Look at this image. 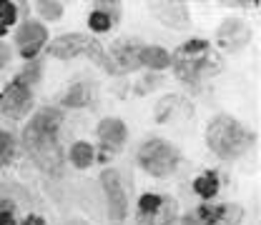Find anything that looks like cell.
Masks as SVG:
<instances>
[{
  "instance_id": "cell-5",
  "label": "cell",
  "mask_w": 261,
  "mask_h": 225,
  "mask_svg": "<svg viewBox=\"0 0 261 225\" xmlns=\"http://www.w3.org/2000/svg\"><path fill=\"white\" fill-rule=\"evenodd\" d=\"M178 215V203L168 195L146 193L138 200V225H173Z\"/></svg>"
},
{
  "instance_id": "cell-25",
  "label": "cell",
  "mask_w": 261,
  "mask_h": 225,
  "mask_svg": "<svg viewBox=\"0 0 261 225\" xmlns=\"http://www.w3.org/2000/svg\"><path fill=\"white\" fill-rule=\"evenodd\" d=\"M38 73H40V65H31V68H25L23 70V75L20 78H15L18 83H23V85H28L33 80H38Z\"/></svg>"
},
{
  "instance_id": "cell-14",
  "label": "cell",
  "mask_w": 261,
  "mask_h": 225,
  "mask_svg": "<svg viewBox=\"0 0 261 225\" xmlns=\"http://www.w3.org/2000/svg\"><path fill=\"white\" fill-rule=\"evenodd\" d=\"M156 10H166V13H156V15L171 28H184L189 23L186 5H181V3H163V5H156Z\"/></svg>"
},
{
  "instance_id": "cell-9",
  "label": "cell",
  "mask_w": 261,
  "mask_h": 225,
  "mask_svg": "<svg viewBox=\"0 0 261 225\" xmlns=\"http://www.w3.org/2000/svg\"><path fill=\"white\" fill-rule=\"evenodd\" d=\"M45 40H48V33L45 28L40 25V23H35V20H28V23H23L18 33H15V43H18V48H20V55L25 58V60H31L38 55V50L45 45Z\"/></svg>"
},
{
  "instance_id": "cell-12",
  "label": "cell",
  "mask_w": 261,
  "mask_h": 225,
  "mask_svg": "<svg viewBox=\"0 0 261 225\" xmlns=\"http://www.w3.org/2000/svg\"><path fill=\"white\" fill-rule=\"evenodd\" d=\"M219 38H221V43L226 48L239 50V48H244L251 40V28L246 23H241V20H226L221 25V30H219Z\"/></svg>"
},
{
  "instance_id": "cell-26",
  "label": "cell",
  "mask_w": 261,
  "mask_h": 225,
  "mask_svg": "<svg viewBox=\"0 0 261 225\" xmlns=\"http://www.w3.org/2000/svg\"><path fill=\"white\" fill-rule=\"evenodd\" d=\"M8 60H10V48L5 43H0V68H5Z\"/></svg>"
},
{
  "instance_id": "cell-10",
  "label": "cell",
  "mask_w": 261,
  "mask_h": 225,
  "mask_svg": "<svg viewBox=\"0 0 261 225\" xmlns=\"http://www.w3.org/2000/svg\"><path fill=\"white\" fill-rule=\"evenodd\" d=\"M141 50H143V43L136 40V38H121L111 45V53L108 58L116 60L118 70H136L141 65Z\"/></svg>"
},
{
  "instance_id": "cell-4",
  "label": "cell",
  "mask_w": 261,
  "mask_h": 225,
  "mask_svg": "<svg viewBox=\"0 0 261 225\" xmlns=\"http://www.w3.org/2000/svg\"><path fill=\"white\" fill-rule=\"evenodd\" d=\"M178 160H181L178 148L171 145V143H166V140H161V138H153V140L143 143L141 150H138V165L148 175H153V178L171 175L176 170Z\"/></svg>"
},
{
  "instance_id": "cell-21",
  "label": "cell",
  "mask_w": 261,
  "mask_h": 225,
  "mask_svg": "<svg viewBox=\"0 0 261 225\" xmlns=\"http://www.w3.org/2000/svg\"><path fill=\"white\" fill-rule=\"evenodd\" d=\"M13 155H15V140L10 133L0 130V168L13 160Z\"/></svg>"
},
{
  "instance_id": "cell-24",
  "label": "cell",
  "mask_w": 261,
  "mask_h": 225,
  "mask_svg": "<svg viewBox=\"0 0 261 225\" xmlns=\"http://www.w3.org/2000/svg\"><path fill=\"white\" fill-rule=\"evenodd\" d=\"M15 223V205L10 200H0V225Z\"/></svg>"
},
{
  "instance_id": "cell-2",
  "label": "cell",
  "mask_w": 261,
  "mask_h": 225,
  "mask_svg": "<svg viewBox=\"0 0 261 225\" xmlns=\"http://www.w3.org/2000/svg\"><path fill=\"white\" fill-rule=\"evenodd\" d=\"M171 65H173L178 80L196 85L201 80L219 75L224 70V58L211 48L208 40L196 38V40H189V43L176 48V53L171 55Z\"/></svg>"
},
{
  "instance_id": "cell-1",
  "label": "cell",
  "mask_w": 261,
  "mask_h": 225,
  "mask_svg": "<svg viewBox=\"0 0 261 225\" xmlns=\"http://www.w3.org/2000/svg\"><path fill=\"white\" fill-rule=\"evenodd\" d=\"M63 123V115L56 108H43L31 118L23 133L25 150L40 170L48 175H58L63 168V150L58 143V130Z\"/></svg>"
},
{
  "instance_id": "cell-16",
  "label": "cell",
  "mask_w": 261,
  "mask_h": 225,
  "mask_svg": "<svg viewBox=\"0 0 261 225\" xmlns=\"http://www.w3.org/2000/svg\"><path fill=\"white\" fill-rule=\"evenodd\" d=\"M221 188V180H219V173L216 170H206L203 175H198L194 180V193H198L201 198H214Z\"/></svg>"
},
{
  "instance_id": "cell-17",
  "label": "cell",
  "mask_w": 261,
  "mask_h": 225,
  "mask_svg": "<svg viewBox=\"0 0 261 225\" xmlns=\"http://www.w3.org/2000/svg\"><path fill=\"white\" fill-rule=\"evenodd\" d=\"M96 160V150H93V145L91 143H83V140H78V143H73L70 145V163L75 165V168H91V163Z\"/></svg>"
},
{
  "instance_id": "cell-3",
  "label": "cell",
  "mask_w": 261,
  "mask_h": 225,
  "mask_svg": "<svg viewBox=\"0 0 261 225\" xmlns=\"http://www.w3.org/2000/svg\"><path fill=\"white\" fill-rule=\"evenodd\" d=\"M206 143H208L211 153H216L219 158L233 160L254 145V133H249L231 115H219L206 128Z\"/></svg>"
},
{
  "instance_id": "cell-18",
  "label": "cell",
  "mask_w": 261,
  "mask_h": 225,
  "mask_svg": "<svg viewBox=\"0 0 261 225\" xmlns=\"http://www.w3.org/2000/svg\"><path fill=\"white\" fill-rule=\"evenodd\" d=\"M86 55H88V58H91V60H93V63H96V65H100V68H106L108 73H118V68L113 65V60H111V58L106 55V50L100 48V43H98V40H93V38L88 40V48H86Z\"/></svg>"
},
{
  "instance_id": "cell-13",
  "label": "cell",
  "mask_w": 261,
  "mask_h": 225,
  "mask_svg": "<svg viewBox=\"0 0 261 225\" xmlns=\"http://www.w3.org/2000/svg\"><path fill=\"white\" fill-rule=\"evenodd\" d=\"M126 133H128V130H126V123L118 120V118H106V120L98 123V138H100L103 145H108L111 150H116V148L123 145Z\"/></svg>"
},
{
  "instance_id": "cell-8",
  "label": "cell",
  "mask_w": 261,
  "mask_h": 225,
  "mask_svg": "<svg viewBox=\"0 0 261 225\" xmlns=\"http://www.w3.org/2000/svg\"><path fill=\"white\" fill-rule=\"evenodd\" d=\"M31 108H33V93L28 85L13 80V83H8L3 88V93H0V110L8 118H23Z\"/></svg>"
},
{
  "instance_id": "cell-20",
  "label": "cell",
  "mask_w": 261,
  "mask_h": 225,
  "mask_svg": "<svg viewBox=\"0 0 261 225\" xmlns=\"http://www.w3.org/2000/svg\"><path fill=\"white\" fill-rule=\"evenodd\" d=\"M88 25H91V30H93V33L111 30V25H113V15L98 8V10H93V13L88 15Z\"/></svg>"
},
{
  "instance_id": "cell-27",
  "label": "cell",
  "mask_w": 261,
  "mask_h": 225,
  "mask_svg": "<svg viewBox=\"0 0 261 225\" xmlns=\"http://www.w3.org/2000/svg\"><path fill=\"white\" fill-rule=\"evenodd\" d=\"M20 225H45V220H43L40 215H28V218H25Z\"/></svg>"
},
{
  "instance_id": "cell-11",
  "label": "cell",
  "mask_w": 261,
  "mask_h": 225,
  "mask_svg": "<svg viewBox=\"0 0 261 225\" xmlns=\"http://www.w3.org/2000/svg\"><path fill=\"white\" fill-rule=\"evenodd\" d=\"M88 35H78V33H70V35H61L56 38L50 45H48V53L53 58H61V60H68V58H75L81 53H86L88 48Z\"/></svg>"
},
{
  "instance_id": "cell-7",
  "label": "cell",
  "mask_w": 261,
  "mask_h": 225,
  "mask_svg": "<svg viewBox=\"0 0 261 225\" xmlns=\"http://www.w3.org/2000/svg\"><path fill=\"white\" fill-rule=\"evenodd\" d=\"M100 185L106 190V203H108V218L113 223H123L126 213H128V198H126V190L121 185V178L116 170H106L100 175Z\"/></svg>"
},
{
  "instance_id": "cell-6",
  "label": "cell",
  "mask_w": 261,
  "mask_h": 225,
  "mask_svg": "<svg viewBox=\"0 0 261 225\" xmlns=\"http://www.w3.org/2000/svg\"><path fill=\"white\" fill-rule=\"evenodd\" d=\"M244 218V208L236 203H203L184 215V225H239Z\"/></svg>"
},
{
  "instance_id": "cell-22",
  "label": "cell",
  "mask_w": 261,
  "mask_h": 225,
  "mask_svg": "<svg viewBox=\"0 0 261 225\" xmlns=\"http://www.w3.org/2000/svg\"><path fill=\"white\" fill-rule=\"evenodd\" d=\"M15 18H18V8L13 3H0V35L10 30Z\"/></svg>"
},
{
  "instance_id": "cell-15",
  "label": "cell",
  "mask_w": 261,
  "mask_h": 225,
  "mask_svg": "<svg viewBox=\"0 0 261 225\" xmlns=\"http://www.w3.org/2000/svg\"><path fill=\"white\" fill-rule=\"evenodd\" d=\"M141 65H146L151 70H166L171 65V55L161 45H143V50H141Z\"/></svg>"
},
{
  "instance_id": "cell-19",
  "label": "cell",
  "mask_w": 261,
  "mask_h": 225,
  "mask_svg": "<svg viewBox=\"0 0 261 225\" xmlns=\"http://www.w3.org/2000/svg\"><path fill=\"white\" fill-rule=\"evenodd\" d=\"M91 100V93H88V88L83 85V83H78V85H73L70 90H68V95H65V105L68 108H83L86 103Z\"/></svg>"
},
{
  "instance_id": "cell-23",
  "label": "cell",
  "mask_w": 261,
  "mask_h": 225,
  "mask_svg": "<svg viewBox=\"0 0 261 225\" xmlns=\"http://www.w3.org/2000/svg\"><path fill=\"white\" fill-rule=\"evenodd\" d=\"M38 10H40V15L43 18H48V20H58L61 15H63V5L61 3H56V0H40L38 3Z\"/></svg>"
}]
</instances>
